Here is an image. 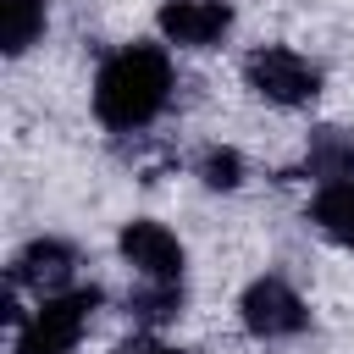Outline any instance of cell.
I'll use <instances>...</instances> for the list:
<instances>
[{"mask_svg": "<svg viewBox=\"0 0 354 354\" xmlns=\"http://www.w3.org/2000/svg\"><path fill=\"white\" fill-rule=\"evenodd\" d=\"M304 171L332 183V177H354V133L343 127H315L310 149H304Z\"/></svg>", "mask_w": 354, "mask_h": 354, "instance_id": "cell-9", "label": "cell"}, {"mask_svg": "<svg viewBox=\"0 0 354 354\" xmlns=\"http://www.w3.org/2000/svg\"><path fill=\"white\" fill-rule=\"evenodd\" d=\"M155 28L177 50H210L232 33V0H166L155 11Z\"/></svg>", "mask_w": 354, "mask_h": 354, "instance_id": "cell-6", "label": "cell"}, {"mask_svg": "<svg viewBox=\"0 0 354 354\" xmlns=\"http://www.w3.org/2000/svg\"><path fill=\"white\" fill-rule=\"evenodd\" d=\"M243 83L271 105H310L321 94V66L288 44H260L243 55Z\"/></svg>", "mask_w": 354, "mask_h": 354, "instance_id": "cell-3", "label": "cell"}, {"mask_svg": "<svg viewBox=\"0 0 354 354\" xmlns=\"http://www.w3.org/2000/svg\"><path fill=\"white\" fill-rule=\"evenodd\" d=\"M72 271H77V249L66 238H33L11 260V288H28V293L50 299V293L72 288Z\"/></svg>", "mask_w": 354, "mask_h": 354, "instance_id": "cell-7", "label": "cell"}, {"mask_svg": "<svg viewBox=\"0 0 354 354\" xmlns=\"http://www.w3.org/2000/svg\"><path fill=\"white\" fill-rule=\"evenodd\" d=\"M94 310H100V288H66V293L39 299V310L17 321V348L11 354H72L77 337L88 332Z\"/></svg>", "mask_w": 354, "mask_h": 354, "instance_id": "cell-2", "label": "cell"}, {"mask_svg": "<svg viewBox=\"0 0 354 354\" xmlns=\"http://www.w3.org/2000/svg\"><path fill=\"white\" fill-rule=\"evenodd\" d=\"M310 221H315L337 249H354V177L321 183L315 199H310Z\"/></svg>", "mask_w": 354, "mask_h": 354, "instance_id": "cell-8", "label": "cell"}, {"mask_svg": "<svg viewBox=\"0 0 354 354\" xmlns=\"http://www.w3.org/2000/svg\"><path fill=\"white\" fill-rule=\"evenodd\" d=\"M111 354H183V348H171V343H160V337H133V343H116Z\"/></svg>", "mask_w": 354, "mask_h": 354, "instance_id": "cell-13", "label": "cell"}, {"mask_svg": "<svg viewBox=\"0 0 354 354\" xmlns=\"http://www.w3.org/2000/svg\"><path fill=\"white\" fill-rule=\"evenodd\" d=\"M199 183H205V188H221V194L238 188V183H243V155L227 149V144L205 149V155H199Z\"/></svg>", "mask_w": 354, "mask_h": 354, "instance_id": "cell-12", "label": "cell"}, {"mask_svg": "<svg viewBox=\"0 0 354 354\" xmlns=\"http://www.w3.org/2000/svg\"><path fill=\"white\" fill-rule=\"evenodd\" d=\"M50 22V0H0V44L6 55H28Z\"/></svg>", "mask_w": 354, "mask_h": 354, "instance_id": "cell-10", "label": "cell"}, {"mask_svg": "<svg viewBox=\"0 0 354 354\" xmlns=\"http://www.w3.org/2000/svg\"><path fill=\"white\" fill-rule=\"evenodd\" d=\"M238 321H243L249 337H266L271 343V337L304 332L310 326V310H304V299H299V288L288 277H254L243 288V299H238Z\"/></svg>", "mask_w": 354, "mask_h": 354, "instance_id": "cell-4", "label": "cell"}, {"mask_svg": "<svg viewBox=\"0 0 354 354\" xmlns=\"http://www.w3.org/2000/svg\"><path fill=\"white\" fill-rule=\"evenodd\" d=\"M127 315L144 321V326L177 321V315H183V282H144V277H138V288L127 293Z\"/></svg>", "mask_w": 354, "mask_h": 354, "instance_id": "cell-11", "label": "cell"}, {"mask_svg": "<svg viewBox=\"0 0 354 354\" xmlns=\"http://www.w3.org/2000/svg\"><path fill=\"white\" fill-rule=\"evenodd\" d=\"M171 100V55L160 44H122L94 72V116L111 133L149 127Z\"/></svg>", "mask_w": 354, "mask_h": 354, "instance_id": "cell-1", "label": "cell"}, {"mask_svg": "<svg viewBox=\"0 0 354 354\" xmlns=\"http://www.w3.org/2000/svg\"><path fill=\"white\" fill-rule=\"evenodd\" d=\"M116 249H122V260L144 277V282H183V243H177V232L171 227H160V221H149V216H133L127 227H122V238H116Z\"/></svg>", "mask_w": 354, "mask_h": 354, "instance_id": "cell-5", "label": "cell"}]
</instances>
